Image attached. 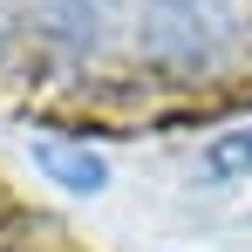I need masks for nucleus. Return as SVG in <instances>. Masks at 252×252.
<instances>
[{
    "label": "nucleus",
    "instance_id": "7ed1b4c3",
    "mask_svg": "<svg viewBox=\"0 0 252 252\" xmlns=\"http://www.w3.org/2000/svg\"><path fill=\"white\" fill-rule=\"evenodd\" d=\"M211 184H232V177H252V123L246 129H225L218 143H205V157H198Z\"/></svg>",
    "mask_w": 252,
    "mask_h": 252
},
{
    "label": "nucleus",
    "instance_id": "20e7f679",
    "mask_svg": "<svg viewBox=\"0 0 252 252\" xmlns=\"http://www.w3.org/2000/svg\"><path fill=\"white\" fill-rule=\"evenodd\" d=\"M48 7V28L62 41H95V21H102V0H41Z\"/></svg>",
    "mask_w": 252,
    "mask_h": 252
},
{
    "label": "nucleus",
    "instance_id": "39448f33",
    "mask_svg": "<svg viewBox=\"0 0 252 252\" xmlns=\"http://www.w3.org/2000/svg\"><path fill=\"white\" fill-rule=\"evenodd\" d=\"M0 34H7V21H0Z\"/></svg>",
    "mask_w": 252,
    "mask_h": 252
},
{
    "label": "nucleus",
    "instance_id": "f03ea898",
    "mask_svg": "<svg viewBox=\"0 0 252 252\" xmlns=\"http://www.w3.org/2000/svg\"><path fill=\"white\" fill-rule=\"evenodd\" d=\"M34 170H41L48 184H62L68 198H95L109 184V164L89 143H68V136H34Z\"/></svg>",
    "mask_w": 252,
    "mask_h": 252
},
{
    "label": "nucleus",
    "instance_id": "f257e3e1",
    "mask_svg": "<svg viewBox=\"0 0 252 252\" xmlns=\"http://www.w3.org/2000/svg\"><path fill=\"white\" fill-rule=\"evenodd\" d=\"M239 14L232 0H143V55L157 68H218L239 48Z\"/></svg>",
    "mask_w": 252,
    "mask_h": 252
}]
</instances>
